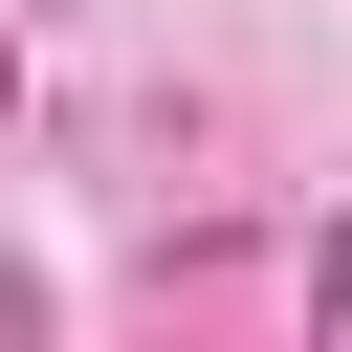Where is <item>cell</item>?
Listing matches in <instances>:
<instances>
[{
	"instance_id": "1",
	"label": "cell",
	"mask_w": 352,
	"mask_h": 352,
	"mask_svg": "<svg viewBox=\"0 0 352 352\" xmlns=\"http://www.w3.org/2000/svg\"><path fill=\"white\" fill-rule=\"evenodd\" d=\"M308 352H352V220L308 242Z\"/></svg>"
}]
</instances>
